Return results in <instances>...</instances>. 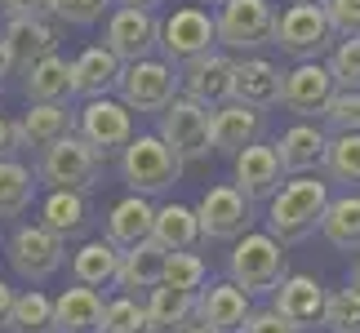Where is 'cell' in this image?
Masks as SVG:
<instances>
[{
  "label": "cell",
  "mask_w": 360,
  "mask_h": 333,
  "mask_svg": "<svg viewBox=\"0 0 360 333\" xmlns=\"http://www.w3.org/2000/svg\"><path fill=\"white\" fill-rule=\"evenodd\" d=\"M231 160H236V183H231V187H236L249 204L271 200L276 191H281L285 169H281V160H276V147L254 143V147H245L240 156H231Z\"/></svg>",
  "instance_id": "d6986e66"
},
{
  "label": "cell",
  "mask_w": 360,
  "mask_h": 333,
  "mask_svg": "<svg viewBox=\"0 0 360 333\" xmlns=\"http://www.w3.org/2000/svg\"><path fill=\"white\" fill-rule=\"evenodd\" d=\"M329 138L334 133H360V93H334L325 107Z\"/></svg>",
  "instance_id": "b9f144b4"
},
{
  "label": "cell",
  "mask_w": 360,
  "mask_h": 333,
  "mask_svg": "<svg viewBox=\"0 0 360 333\" xmlns=\"http://www.w3.org/2000/svg\"><path fill=\"white\" fill-rule=\"evenodd\" d=\"M151 244H160L165 254H196L200 244L196 214L187 204H160L156 218H151Z\"/></svg>",
  "instance_id": "f1b7e54d"
},
{
  "label": "cell",
  "mask_w": 360,
  "mask_h": 333,
  "mask_svg": "<svg viewBox=\"0 0 360 333\" xmlns=\"http://www.w3.org/2000/svg\"><path fill=\"white\" fill-rule=\"evenodd\" d=\"M103 178V156L94 147H85L76 133L58 138L53 147L40 151L36 164V183H45L49 191H76V196H89Z\"/></svg>",
  "instance_id": "3957f363"
},
{
  "label": "cell",
  "mask_w": 360,
  "mask_h": 333,
  "mask_svg": "<svg viewBox=\"0 0 360 333\" xmlns=\"http://www.w3.org/2000/svg\"><path fill=\"white\" fill-rule=\"evenodd\" d=\"M9 333H53V298L40 294V289H27V294L13 298V311L5 320Z\"/></svg>",
  "instance_id": "d590c367"
},
{
  "label": "cell",
  "mask_w": 360,
  "mask_h": 333,
  "mask_svg": "<svg viewBox=\"0 0 360 333\" xmlns=\"http://www.w3.org/2000/svg\"><path fill=\"white\" fill-rule=\"evenodd\" d=\"M156 45H160V18H156V13L116 9L112 18H107V27H103V49L112 53L120 67L156 58Z\"/></svg>",
  "instance_id": "30bf717a"
},
{
  "label": "cell",
  "mask_w": 360,
  "mask_h": 333,
  "mask_svg": "<svg viewBox=\"0 0 360 333\" xmlns=\"http://www.w3.org/2000/svg\"><path fill=\"white\" fill-rule=\"evenodd\" d=\"M329 209V183L302 174V178H285L281 191L267 200V235L276 244H298L311 231H321V218Z\"/></svg>",
  "instance_id": "6da1fadb"
},
{
  "label": "cell",
  "mask_w": 360,
  "mask_h": 333,
  "mask_svg": "<svg viewBox=\"0 0 360 333\" xmlns=\"http://www.w3.org/2000/svg\"><path fill=\"white\" fill-rule=\"evenodd\" d=\"M22 93L27 103H67L72 98V63L49 53L22 72Z\"/></svg>",
  "instance_id": "4dcf8cb0"
},
{
  "label": "cell",
  "mask_w": 360,
  "mask_h": 333,
  "mask_svg": "<svg viewBox=\"0 0 360 333\" xmlns=\"http://www.w3.org/2000/svg\"><path fill=\"white\" fill-rule=\"evenodd\" d=\"M103 311L107 302L98 289H63L53 298V333H103Z\"/></svg>",
  "instance_id": "cb8c5ba5"
},
{
  "label": "cell",
  "mask_w": 360,
  "mask_h": 333,
  "mask_svg": "<svg viewBox=\"0 0 360 333\" xmlns=\"http://www.w3.org/2000/svg\"><path fill=\"white\" fill-rule=\"evenodd\" d=\"M231 53H205V58H196V63H187L183 72H178V93L183 98H191V103H200V107H223V103H231Z\"/></svg>",
  "instance_id": "9a60e30c"
},
{
  "label": "cell",
  "mask_w": 360,
  "mask_h": 333,
  "mask_svg": "<svg viewBox=\"0 0 360 333\" xmlns=\"http://www.w3.org/2000/svg\"><path fill=\"white\" fill-rule=\"evenodd\" d=\"M76 138L85 147H94L98 156L107 160L112 151H124L129 147V138H134V116L124 111L116 98H94L80 107V116H76Z\"/></svg>",
  "instance_id": "4fadbf2b"
},
{
  "label": "cell",
  "mask_w": 360,
  "mask_h": 333,
  "mask_svg": "<svg viewBox=\"0 0 360 333\" xmlns=\"http://www.w3.org/2000/svg\"><path fill=\"white\" fill-rule=\"evenodd\" d=\"M271 45L281 49L285 58H294V63H321L338 40H334V32H329L321 5H289L285 13H276Z\"/></svg>",
  "instance_id": "5b68a950"
},
{
  "label": "cell",
  "mask_w": 360,
  "mask_h": 333,
  "mask_svg": "<svg viewBox=\"0 0 360 333\" xmlns=\"http://www.w3.org/2000/svg\"><path fill=\"white\" fill-rule=\"evenodd\" d=\"M240 333H298L289 320H281L271 307H262V311H249V320H245V329Z\"/></svg>",
  "instance_id": "f6af8a7d"
},
{
  "label": "cell",
  "mask_w": 360,
  "mask_h": 333,
  "mask_svg": "<svg viewBox=\"0 0 360 333\" xmlns=\"http://www.w3.org/2000/svg\"><path fill=\"white\" fill-rule=\"evenodd\" d=\"M120 178L129 187V196H165L178 178H183V160L160 143L156 133H134L129 147L120 151Z\"/></svg>",
  "instance_id": "7a4b0ae2"
},
{
  "label": "cell",
  "mask_w": 360,
  "mask_h": 333,
  "mask_svg": "<svg viewBox=\"0 0 360 333\" xmlns=\"http://www.w3.org/2000/svg\"><path fill=\"white\" fill-rule=\"evenodd\" d=\"M321 169H325L329 183L360 187V133H334V138H329Z\"/></svg>",
  "instance_id": "e575fe53"
},
{
  "label": "cell",
  "mask_w": 360,
  "mask_h": 333,
  "mask_svg": "<svg viewBox=\"0 0 360 333\" xmlns=\"http://www.w3.org/2000/svg\"><path fill=\"white\" fill-rule=\"evenodd\" d=\"M36 227H45L49 235H58V240H76V235L89 231V196H76V191H49L45 204H40V222Z\"/></svg>",
  "instance_id": "4316f807"
},
{
  "label": "cell",
  "mask_w": 360,
  "mask_h": 333,
  "mask_svg": "<svg viewBox=\"0 0 360 333\" xmlns=\"http://www.w3.org/2000/svg\"><path fill=\"white\" fill-rule=\"evenodd\" d=\"M294 5H325V0H294Z\"/></svg>",
  "instance_id": "816d5d0a"
},
{
  "label": "cell",
  "mask_w": 360,
  "mask_h": 333,
  "mask_svg": "<svg viewBox=\"0 0 360 333\" xmlns=\"http://www.w3.org/2000/svg\"><path fill=\"white\" fill-rule=\"evenodd\" d=\"M214 45H218L214 40V18L200 5H183L160 22V45L156 49L165 53L160 63H169L174 72L187 67V63H196V58H205V53H214Z\"/></svg>",
  "instance_id": "ba28073f"
},
{
  "label": "cell",
  "mask_w": 360,
  "mask_h": 333,
  "mask_svg": "<svg viewBox=\"0 0 360 333\" xmlns=\"http://www.w3.org/2000/svg\"><path fill=\"white\" fill-rule=\"evenodd\" d=\"M156 138L165 147L174 151L178 160H205L210 156V107H200V103H191V98H178L160 111V129H156Z\"/></svg>",
  "instance_id": "9c48e42d"
},
{
  "label": "cell",
  "mask_w": 360,
  "mask_h": 333,
  "mask_svg": "<svg viewBox=\"0 0 360 333\" xmlns=\"http://www.w3.org/2000/svg\"><path fill=\"white\" fill-rule=\"evenodd\" d=\"M58 49V32L53 22H27V18H9L0 32V53H5V72H27L32 63L49 58Z\"/></svg>",
  "instance_id": "ac0fdd59"
},
{
  "label": "cell",
  "mask_w": 360,
  "mask_h": 333,
  "mask_svg": "<svg viewBox=\"0 0 360 333\" xmlns=\"http://www.w3.org/2000/svg\"><path fill=\"white\" fill-rule=\"evenodd\" d=\"M262 129H267V111H254L245 103H223L210 111V147L223 156H240L245 147L262 143Z\"/></svg>",
  "instance_id": "2e32d148"
},
{
  "label": "cell",
  "mask_w": 360,
  "mask_h": 333,
  "mask_svg": "<svg viewBox=\"0 0 360 333\" xmlns=\"http://www.w3.org/2000/svg\"><path fill=\"white\" fill-rule=\"evenodd\" d=\"M205 280H210V267H205V258H200V254H169V258H165V275H160V285L183 289V294H200Z\"/></svg>",
  "instance_id": "74e56055"
},
{
  "label": "cell",
  "mask_w": 360,
  "mask_h": 333,
  "mask_svg": "<svg viewBox=\"0 0 360 333\" xmlns=\"http://www.w3.org/2000/svg\"><path fill=\"white\" fill-rule=\"evenodd\" d=\"M178 333H210V329H200V325H187V329H178Z\"/></svg>",
  "instance_id": "f907efd6"
},
{
  "label": "cell",
  "mask_w": 360,
  "mask_h": 333,
  "mask_svg": "<svg viewBox=\"0 0 360 333\" xmlns=\"http://www.w3.org/2000/svg\"><path fill=\"white\" fill-rule=\"evenodd\" d=\"M196 227H200V240H240L249 231V222H254V204L231 183H218L200 196L196 209Z\"/></svg>",
  "instance_id": "8fae6325"
},
{
  "label": "cell",
  "mask_w": 360,
  "mask_h": 333,
  "mask_svg": "<svg viewBox=\"0 0 360 333\" xmlns=\"http://www.w3.org/2000/svg\"><path fill=\"white\" fill-rule=\"evenodd\" d=\"M271 27H276L271 0H223L214 18V40L240 58H254L262 45H271Z\"/></svg>",
  "instance_id": "8992f818"
},
{
  "label": "cell",
  "mask_w": 360,
  "mask_h": 333,
  "mask_svg": "<svg viewBox=\"0 0 360 333\" xmlns=\"http://www.w3.org/2000/svg\"><path fill=\"white\" fill-rule=\"evenodd\" d=\"M271 311L281 315V320H289L298 333L302 329H316L325 315V289L316 275H285L281 285H276V302Z\"/></svg>",
  "instance_id": "44dd1931"
},
{
  "label": "cell",
  "mask_w": 360,
  "mask_h": 333,
  "mask_svg": "<svg viewBox=\"0 0 360 333\" xmlns=\"http://www.w3.org/2000/svg\"><path fill=\"white\" fill-rule=\"evenodd\" d=\"M191 311H196V294H183V289H169V285H156L143 302V315H147V333H178L191 325Z\"/></svg>",
  "instance_id": "f546056e"
},
{
  "label": "cell",
  "mask_w": 360,
  "mask_h": 333,
  "mask_svg": "<svg viewBox=\"0 0 360 333\" xmlns=\"http://www.w3.org/2000/svg\"><path fill=\"white\" fill-rule=\"evenodd\" d=\"M334 93L338 89H334V80H329L325 63H294L281 76V107L294 111V116H302V120L325 116V107H329Z\"/></svg>",
  "instance_id": "5bb4252c"
},
{
  "label": "cell",
  "mask_w": 360,
  "mask_h": 333,
  "mask_svg": "<svg viewBox=\"0 0 360 333\" xmlns=\"http://www.w3.org/2000/svg\"><path fill=\"white\" fill-rule=\"evenodd\" d=\"M151 218H156V204L143 200V196H124L120 204H112V214L103 222V240L124 254V249L151 240Z\"/></svg>",
  "instance_id": "603a6c76"
},
{
  "label": "cell",
  "mask_w": 360,
  "mask_h": 333,
  "mask_svg": "<svg viewBox=\"0 0 360 333\" xmlns=\"http://www.w3.org/2000/svg\"><path fill=\"white\" fill-rule=\"evenodd\" d=\"M249 311H254V302H249V294H240L231 280L223 285H210L196 294V311H191V325L210 329V333H240Z\"/></svg>",
  "instance_id": "e0dca14e"
},
{
  "label": "cell",
  "mask_w": 360,
  "mask_h": 333,
  "mask_svg": "<svg viewBox=\"0 0 360 333\" xmlns=\"http://www.w3.org/2000/svg\"><path fill=\"white\" fill-rule=\"evenodd\" d=\"M0 9L9 18H27V22H49L53 18V0H0Z\"/></svg>",
  "instance_id": "ee69618b"
},
{
  "label": "cell",
  "mask_w": 360,
  "mask_h": 333,
  "mask_svg": "<svg viewBox=\"0 0 360 333\" xmlns=\"http://www.w3.org/2000/svg\"><path fill=\"white\" fill-rule=\"evenodd\" d=\"M325 240L342 249V254H360V196L347 191V196H329V209L321 218Z\"/></svg>",
  "instance_id": "1f68e13d"
},
{
  "label": "cell",
  "mask_w": 360,
  "mask_h": 333,
  "mask_svg": "<svg viewBox=\"0 0 360 333\" xmlns=\"http://www.w3.org/2000/svg\"><path fill=\"white\" fill-rule=\"evenodd\" d=\"M321 13L334 40H360V0H325Z\"/></svg>",
  "instance_id": "60d3db41"
},
{
  "label": "cell",
  "mask_w": 360,
  "mask_h": 333,
  "mask_svg": "<svg viewBox=\"0 0 360 333\" xmlns=\"http://www.w3.org/2000/svg\"><path fill=\"white\" fill-rule=\"evenodd\" d=\"M103 333H147V315H143V302L120 294L107 302L103 311Z\"/></svg>",
  "instance_id": "ab89813d"
},
{
  "label": "cell",
  "mask_w": 360,
  "mask_h": 333,
  "mask_svg": "<svg viewBox=\"0 0 360 333\" xmlns=\"http://www.w3.org/2000/svg\"><path fill=\"white\" fill-rule=\"evenodd\" d=\"M116 80H120V63L103 45H89V49L76 53V63H72V93H80L85 103L112 98Z\"/></svg>",
  "instance_id": "d4e9b609"
},
{
  "label": "cell",
  "mask_w": 360,
  "mask_h": 333,
  "mask_svg": "<svg viewBox=\"0 0 360 333\" xmlns=\"http://www.w3.org/2000/svg\"><path fill=\"white\" fill-rule=\"evenodd\" d=\"M0 80H5V53H0Z\"/></svg>",
  "instance_id": "f5cc1de1"
},
{
  "label": "cell",
  "mask_w": 360,
  "mask_h": 333,
  "mask_svg": "<svg viewBox=\"0 0 360 333\" xmlns=\"http://www.w3.org/2000/svg\"><path fill=\"white\" fill-rule=\"evenodd\" d=\"M156 5H165V0H116V9H143V13H156Z\"/></svg>",
  "instance_id": "c3c4849f"
},
{
  "label": "cell",
  "mask_w": 360,
  "mask_h": 333,
  "mask_svg": "<svg viewBox=\"0 0 360 333\" xmlns=\"http://www.w3.org/2000/svg\"><path fill=\"white\" fill-rule=\"evenodd\" d=\"M281 67L267 58H236L231 63V103H245L254 111H267L281 103Z\"/></svg>",
  "instance_id": "ffe728a7"
},
{
  "label": "cell",
  "mask_w": 360,
  "mask_h": 333,
  "mask_svg": "<svg viewBox=\"0 0 360 333\" xmlns=\"http://www.w3.org/2000/svg\"><path fill=\"white\" fill-rule=\"evenodd\" d=\"M116 93H120L116 103L129 111V116H134V111H151V116H160V111L178 98V72L169 63H160V58L129 63V67H120Z\"/></svg>",
  "instance_id": "52a82bcc"
},
{
  "label": "cell",
  "mask_w": 360,
  "mask_h": 333,
  "mask_svg": "<svg viewBox=\"0 0 360 333\" xmlns=\"http://www.w3.org/2000/svg\"><path fill=\"white\" fill-rule=\"evenodd\" d=\"M116 262L120 254L107 240H85L72 254V280L80 289H107V285H116Z\"/></svg>",
  "instance_id": "d6a6232c"
},
{
  "label": "cell",
  "mask_w": 360,
  "mask_h": 333,
  "mask_svg": "<svg viewBox=\"0 0 360 333\" xmlns=\"http://www.w3.org/2000/svg\"><path fill=\"white\" fill-rule=\"evenodd\" d=\"M165 258H169V254H165L160 244H151V240L124 249L120 262H116V285H120L129 298L151 294V289L160 285V275H165Z\"/></svg>",
  "instance_id": "484cf974"
},
{
  "label": "cell",
  "mask_w": 360,
  "mask_h": 333,
  "mask_svg": "<svg viewBox=\"0 0 360 333\" xmlns=\"http://www.w3.org/2000/svg\"><path fill=\"white\" fill-rule=\"evenodd\" d=\"M352 289H360V254H356V262H352Z\"/></svg>",
  "instance_id": "681fc988"
},
{
  "label": "cell",
  "mask_w": 360,
  "mask_h": 333,
  "mask_svg": "<svg viewBox=\"0 0 360 333\" xmlns=\"http://www.w3.org/2000/svg\"><path fill=\"white\" fill-rule=\"evenodd\" d=\"M13 298H18V294H13V289H9L5 280H0V325L9 320V311H13Z\"/></svg>",
  "instance_id": "7dc6e473"
},
{
  "label": "cell",
  "mask_w": 360,
  "mask_h": 333,
  "mask_svg": "<svg viewBox=\"0 0 360 333\" xmlns=\"http://www.w3.org/2000/svg\"><path fill=\"white\" fill-rule=\"evenodd\" d=\"M36 196V174L18 160H0V218H22Z\"/></svg>",
  "instance_id": "836d02e7"
},
{
  "label": "cell",
  "mask_w": 360,
  "mask_h": 333,
  "mask_svg": "<svg viewBox=\"0 0 360 333\" xmlns=\"http://www.w3.org/2000/svg\"><path fill=\"white\" fill-rule=\"evenodd\" d=\"M18 156V133H13V120L0 116V160H13Z\"/></svg>",
  "instance_id": "bcb514c9"
},
{
  "label": "cell",
  "mask_w": 360,
  "mask_h": 333,
  "mask_svg": "<svg viewBox=\"0 0 360 333\" xmlns=\"http://www.w3.org/2000/svg\"><path fill=\"white\" fill-rule=\"evenodd\" d=\"M200 5H223V0H200Z\"/></svg>",
  "instance_id": "db71d44e"
},
{
  "label": "cell",
  "mask_w": 360,
  "mask_h": 333,
  "mask_svg": "<svg viewBox=\"0 0 360 333\" xmlns=\"http://www.w3.org/2000/svg\"><path fill=\"white\" fill-rule=\"evenodd\" d=\"M325 67L338 93H360V40H338Z\"/></svg>",
  "instance_id": "f35d334b"
},
{
  "label": "cell",
  "mask_w": 360,
  "mask_h": 333,
  "mask_svg": "<svg viewBox=\"0 0 360 333\" xmlns=\"http://www.w3.org/2000/svg\"><path fill=\"white\" fill-rule=\"evenodd\" d=\"M72 111H67V103H27V111L18 120H13V133H18V151H45L53 147L58 138L72 133Z\"/></svg>",
  "instance_id": "7402d4cb"
},
{
  "label": "cell",
  "mask_w": 360,
  "mask_h": 333,
  "mask_svg": "<svg viewBox=\"0 0 360 333\" xmlns=\"http://www.w3.org/2000/svg\"><path fill=\"white\" fill-rule=\"evenodd\" d=\"M112 0H53V18L67 22V27H89L103 18V9Z\"/></svg>",
  "instance_id": "7bdbcfd3"
},
{
  "label": "cell",
  "mask_w": 360,
  "mask_h": 333,
  "mask_svg": "<svg viewBox=\"0 0 360 333\" xmlns=\"http://www.w3.org/2000/svg\"><path fill=\"white\" fill-rule=\"evenodd\" d=\"M321 325L329 333H360V289H334V294H325V315Z\"/></svg>",
  "instance_id": "8d00e7d4"
},
{
  "label": "cell",
  "mask_w": 360,
  "mask_h": 333,
  "mask_svg": "<svg viewBox=\"0 0 360 333\" xmlns=\"http://www.w3.org/2000/svg\"><path fill=\"white\" fill-rule=\"evenodd\" d=\"M227 275L249 298L254 294H276V285L289 275L285 249L276 244L267 231H245L236 240V249H231V258H227Z\"/></svg>",
  "instance_id": "277c9868"
},
{
  "label": "cell",
  "mask_w": 360,
  "mask_h": 333,
  "mask_svg": "<svg viewBox=\"0 0 360 333\" xmlns=\"http://www.w3.org/2000/svg\"><path fill=\"white\" fill-rule=\"evenodd\" d=\"M325 143H329L325 129H316V124H294V129H285L281 143H276V160H281L285 174L302 178L325 160Z\"/></svg>",
  "instance_id": "83f0119b"
},
{
  "label": "cell",
  "mask_w": 360,
  "mask_h": 333,
  "mask_svg": "<svg viewBox=\"0 0 360 333\" xmlns=\"http://www.w3.org/2000/svg\"><path fill=\"white\" fill-rule=\"evenodd\" d=\"M63 262H67V244L58 235H49L45 227H36V222H27V227H18L9 235V267L27 285H45Z\"/></svg>",
  "instance_id": "7c38bea8"
}]
</instances>
